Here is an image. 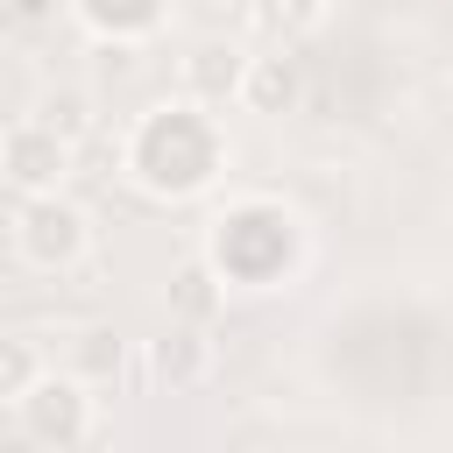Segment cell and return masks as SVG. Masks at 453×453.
Masks as SVG:
<instances>
[{
  "mask_svg": "<svg viewBox=\"0 0 453 453\" xmlns=\"http://www.w3.org/2000/svg\"><path fill=\"white\" fill-rule=\"evenodd\" d=\"M64 368H71L78 382H92V389H113L120 368H127V340H120L113 326H78L71 347H64Z\"/></svg>",
  "mask_w": 453,
  "mask_h": 453,
  "instance_id": "cell-11",
  "label": "cell"
},
{
  "mask_svg": "<svg viewBox=\"0 0 453 453\" xmlns=\"http://www.w3.org/2000/svg\"><path fill=\"white\" fill-rule=\"evenodd\" d=\"M14 255H21L35 276L78 269V262L92 255V212H85L78 198H64V191L21 198V212H14Z\"/></svg>",
  "mask_w": 453,
  "mask_h": 453,
  "instance_id": "cell-3",
  "label": "cell"
},
{
  "mask_svg": "<svg viewBox=\"0 0 453 453\" xmlns=\"http://www.w3.org/2000/svg\"><path fill=\"white\" fill-rule=\"evenodd\" d=\"M71 14L99 35V42H149L170 14V0H71Z\"/></svg>",
  "mask_w": 453,
  "mask_h": 453,
  "instance_id": "cell-10",
  "label": "cell"
},
{
  "mask_svg": "<svg viewBox=\"0 0 453 453\" xmlns=\"http://www.w3.org/2000/svg\"><path fill=\"white\" fill-rule=\"evenodd\" d=\"M42 375V347L28 333H0V403H21Z\"/></svg>",
  "mask_w": 453,
  "mask_h": 453,
  "instance_id": "cell-14",
  "label": "cell"
},
{
  "mask_svg": "<svg viewBox=\"0 0 453 453\" xmlns=\"http://www.w3.org/2000/svg\"><path fill=\"white\" fill-rule=\"evenodd\" d=\"M120 177L142 198L184 205L198 191H212L226 177V127L212 106L198 99H156L134 113V127L120 134Z\"/></svg>",
  "mask_w": 453,
  "mask_h": 453,
  "instance_id": "cell-1",
  "label": "cell"
},
{
  "mask_svg": "<svg viewBox=\"0 0 453 453\" xmlns=\"http://www.w3.org/2000/svg\"><path fill=\"white\" fill-rule=\"evenodd\" d=\"M205 262L226 276V290H276L304 262V219L283 198H226L205 226Z\"/></svg>",
  "mask_w": 453,
  "mask_h": 453,
  "instance_id": "cell-2",
  "label": "cell"
},
{
  "mask_svg": "<svg viewBox=\"0 0 453 453\" xmlns=\"http://www.w3.org/2000/svg\"><path fill=\"white\" fill-rule=\"evenodd\" d=\"M241 106H248V113H262V120H283V113H297V106H304V71H297V57H290L283 42H276L269 57H248Z\"/></svg>",
  "mask_w": 453,
  "mask_h": 453,
  "instance_id": "cell-8",
  "label": "cell"
},
{
  "mask_svg": "<svg viewBox=\"0 0 453 453\" xmlns=\"http://www.w3.org/2000/svg\"><path fill=\"white\" fill-rule=\"evenodd\" d=\"M57 7H71V0H7V14H14V21H50Z\"/></svg>",
  "mask_w": 453,
  "mask_h": 453,
  "instance_id": "cell-15",
  "label": "cell"
},
{
  "mask_svg": "<svg viewBox=\"0 0 453 453\" xmlns=\"http://www.w3.org/2000/svg\"><path fill=\"white\" fill-rule=\"evenodd\" d=\"M28 113H35L42 127H57V134H64L71 149H78V142H85V134L99 127V120H92V92H78V85H42Z\"/></svg>",
  "mask_w": 453,
  "mask_h": 453,
  "instance_id": "cell-12",
  "label": "cell"
},
{
  "mask_svg": "<svg viewBox=\"0 0 453 453\" xmlns=\"http://www.w3.org/2000/svg\"><path fill=\"white\" fill-rule=\"evenodd\" d=\"M177 78H184V99H198V106H241V85H248V50L241 42H226V35H205V42H191L184 50V64H177Z\"/></svg>",
  "mask_w": 453,
  "mask_h": 453,
  "instance_id": "cell-6",
  "label": "cell"
},
{
  "mask_svg": "<svg viewBox=\"0 0 453 453\" xmlns=\"http://www.w3.org/2000/svg\"><path fill=\"white\" fill-rule=\"evenodd\" d=\"M248 21L269 35V42H297V35H311L319 21H326V0H248Z\"/></svg>",
  "mask_w": 453,
  "mask_h": 453,
  "instance_id": "cell-13",
  "label": "cell"
},
{
  "mask_svg": "<svg viewBox=\"0 0 453 453\" xmlns=\"http://www.w3.org/2000/svg\"><path fill=\"white\" fill-rule=\"evenodd\" d=\"M14 418H21V439H35V446H85L92 432H99V403H92V382H78L71 368L57 375V368H42L35 375V389L14 403Z\"/></svg>",
  "mask_w": 453,
  "mask_h": 453,
  "instance_id": "cell-4",
  "label": "cell"
},
{
  "mask_svg": "<svg viewBox=\"0 0 453 453\" xmlns=\"http://www.w3.org/2000/svg\"><path fill=\"white\" fill-rule=\"evenodd\" d=\"M163 304H170V319L212 326V319L226 311V276H219L205 255H191V262H177V269H170V283H163Z\"/></svg>",
  "mask_w": 453,
  "mask_h": 453,
  "instance_id": "cell-9",
  "label": "cell"
},
{
  "mask_svg": "<svg viewBox=\"0 0 453 453\" xmlns=\"http://www.w3.org/2000/svg\"><path fill=\"white\" fill-rule=\"evenodd\" d=\"M71 156H78V149H71L57 127H42L35 113H21L14 127H0V177H7L21 198H35V191H64Z\"/></svg>",
  "mask_w": 453,
  "mask_h": 453,
  "instance_id": "cell-5",
  "label": "cell"
},
{
  "mask_svg": "<svg viewBox=\"0 0 453 453\" xmlns=\"http://www.w3.org/2000/svg\"><path fill=\"white\" fill-rule=\"evenodd\" d=\"M142 368H149V382H156V389H170V396L198 389V382L212 375V340H205V326L170 319V333H156V340H149Z\"/></svg>",
  "mask_w": 453,
  "mask_h": 453,
  "instance_id": "cell-7",
  "label": "cell"
}]
</instances>
